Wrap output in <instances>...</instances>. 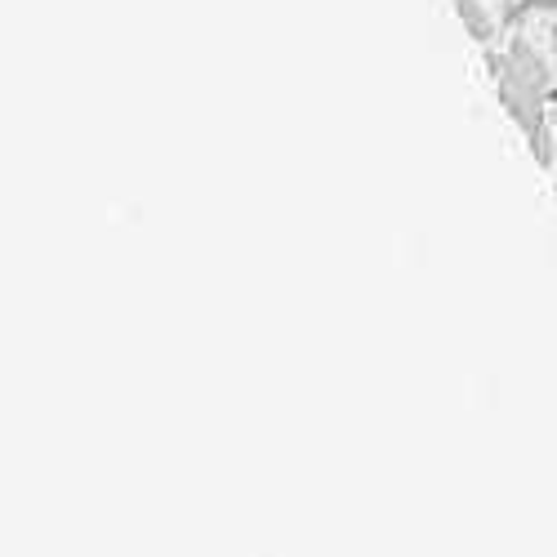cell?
Here are the masks:
<instances>
[{
    "mask_svg": "<svg viewBox=\"0 0 557 557\" xmlns=\"http://www.w3.org/2000/svg\"><path fill=\"white\" fill-rule=\"evenodd\" d=\"M450 5H455L459 23L473 32V40H482V45H491V40H495V14L482 5V0H450Z\"/></svg>",
    "mask_w": 557,
    "mask_h": 557,
    "instance_id": "6da1fadb",
    "label": "cell"
}]
</instances>
